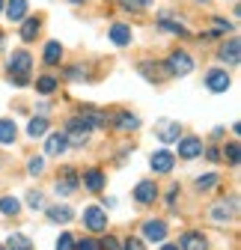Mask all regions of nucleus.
Instances as JSON below:
<instances>
[{"mask_svg":"<svg viewBox=\"0 0 241 250\" xmlns=\"http://www.w3.org/2000/svg\"><path fill=\"white\" fill-rule=\"evenodd\" d=\"M6 72H9L12 86H18V89L27 86L30 83V72H33V57H30V51H24V48L12 51L9 60H6Z\"/></svg>","mask_w":241,"mask_h":250,"instance_id":"f257e3e1","label":"nucleus"},{"mask_svg":"<svg viewBox=\"0 0 241 250\" xmlns=\"http://www.w3.org/2000/svg\"><path fill=\"white\" fill-rule=\"evenodd\" d=\"M194 72V57L188 51H173L167 60H164V75L167 78H185Z\"/></svg>","mask_w":241,"mask_h":250,"instance_id":"f03ea898","label":"nucleus"},{"mask_svg":"<svg viewBox=\"0 0 241 250\" xmlns=\"http://www.w3.org/2000/svg\"><path fill=\"white\" fill-rule=\"evenodd\" d=\"M179 143V152H173V155H179V158H185V161H194V158H200L202 155V137H197V134H185V137H179L176 140Z\"/></svg>","mask_w":241,"mask_h":250,"instance_id":"7ed1b4c3","label":"nucleus"},{"mask_svg":"<svg viewBox=\"0 0 241 250\" xmlns=\"http://www.w3.org/2000/svg\"><path fill=\"white\" fill-rule=\"evenodd\" d=\"M83 227L89 232H107V214L101 206H86L83 208Z\"/></svg>","mask_w":241,"mask_h":250,"instance_id":"20e7f679","label":"nucleus"},{"mask_svg":"<svg viewBox=\"0 0 241 250\" xmlns=\"http://www.w3.org/2000/svg\"><path fill=\"white\" fill-rule=\"evenodd\" d=\"M202 81H205V89L208 92H226L232 86V78H229L226 69H208Z\"/></svg>","mask_w":241,"mask_h":250,"instance_id":"39448f33","label":"nucleus"},{"mask_svg":"<svg viewBox=\"0 0 241 250\" xmlns=\"http://www.w3.org/2000/svg\"><path fill=\"white\" fill-rule=\"evenodd\" d=\"M155 200H158V185H155V179H143V182L134 185V203L137 206H152Z\"/></svg>","mask_w":241,"mask_h":250,"instance_id":"423d86ee","label":"nucleus"},{"mask_svg":"<svg viewBox=\"0 0 241 250\" xmlns=\"http://www.w3.org/2000/svg\"><path fill=\"white\" fill-rule=\"evenodd\" d=\"M149 167H152V173H158V176H167L176 167V155L170 149H158V152H152V158H149Z\"/></svg>","mask_w":241,"mask_h":250,"instance_id":"0eeeda50","label":"nucleus"},{"mask_svg":"<svg viewBox=\"0 0 241 250\" xmlns=\"http://www.w3.org/2000/svg\"><path fill=\"white\" fill-rule=\"evenodd\" d=\"M78 188H80L78 170H75V167H63V173H60V182L54 185V191H57L60 197H69L72 191H78Z\"/></svg>","mask_w":241,"mask_h":250,"instance_id":"6e6552de","label":"nucleus"},{"mask_svg":"<svg viewBox=\"0 0 241 250\" xmlns=\"http://www.w3.org/2000/svg\"><path fill=\"white\" fill-rule=\"evenodd\" d=\"M158 30L173 33V36H179V39H191V30L179 21V18H173V12H161V15H158Z\"/></svg>","mask_w":241,"mask_h":250,"instance_id":"1a4fd4ad","label":"nucleus"},{"mask_svg":"<svg viewBox=\"0 0 241 250\" xmlns=\"http://www.w3.org/2000/svg\"><path fill=\"white\" fill-rule=\"evenodd\" d=\"M155 134H158L161 143H176L179 137H182V122L179 119H161L155 125Z\"/></svg>","mask_w":241,"mask_h":250,"instance_id":"9d476101","label":"nucleus"},{"mask_svg":"<svg viewBox=\"0 0 241 250\" xmlns=\"http://www.w3.org/2000/svg\"><path fill=\"white\" fill-rule=\"evenodd\" d=\"M218 60H223L226 66H238V62H241V39H238V36H229V39L221 45Z\"/></svg>","mask_w":241,"mask_h":250,"instance_id":"9b49d317","label":"nucleus"},{"mask_svg":"<svg viewBox=\"0 0 241 250\" xmlns=\"http://www.w3.org/2000/svg\"><path fill=\"white\" fill-rule=\"evenodd\" d=\"M104 170H99V167H89V170H83L80 173V185L86 188L89 194H99V191H104Z\"/></svg>","mask_w":241,"mask_h":250,"instance_id":"f8f14e48","label":"nucleus"},{"mask_svg":"<svg viewBox=\"0 0 241 250\" xmlns=\"http://www.w3.org/2000/svg\"><path fill=\"white\" fill-rule=\"evenodd\" d=\"M107 36H110V42H113L116 48H128V45L134 42V33H131V27H128V24H122V21H116V24H110V30H107Z\"/></svg>","mask_w":241,"mask_h":250,"instance_id":"ddd939ff","label":"nucleus"},{"mask_svg":"<svg viewBox=\"0 0 241 250\" xmlns=\"http://www.w3.org/2000/svg\"><path fill=\"white\" fill-rule=\"evenodd\" d=\"M78 113H80L89 125H93V128H101V125H107V122H110V116H107L104 110H99L96 104H80V107H78Z\"/></svg>","mask_w":241,"mask_h":250,"instance_id":"4468645a","label":"nucleus"},{"mask_svg":"<svg viewBox=\"0 0 241 250\" xmlns=\"http://www.w3.org/2000/svg\"><path fill=\"white\" fill-rule=\"evenodd\" d=\"M3 9H6V18L12 24H21L27 18V12H30V3H27V0H6Z\"/></svg>","mask_w":241,"mask_h":250,"instance_id":"2eb2a0df","label":"nucleus"},{"mask_svg":"<svg viewBox=\"0 0 241 250\" xmlns=\"http://www.w3.org/2000/svg\"><path fill=\"white\" fill-rule=\"evenodd\" d=\"M66 149H69V140H66L63 131H54V134L45 140V155H51V158H60Z\"/></svg>","mask_w":241,"mask_h":250,"instance_id":"dca6fc26","label":"nucleus"},{"mask_svg":"<svg viewBox=\"0 0 241 250\" xmlns=\"http://www.w3.org/2000/svg\"><path fill=\"white\" fill-rule=\"evenodd\" d=\"M89 131H96V128H93V125H89L80 113H75V116L66 119V131H63V134H86V137H89Z\"/></svg>","mask_w":241,"mask_h":250,"instance_id":"f3484780","label":"nucleus"},{"mask_svg":"<svg viewBox=\"0 0 241 250\" xmlns=\"http://www.w3.org/2000/svg\"><path fill=\"white\" fill-rule=\"evenodd\" d=\"M39 30H42V21H39L36 15H27V18L21 21V39H24V42H36Z\"/></svg>","mask_w":241,"mask_h":250,"instance_id":"a211bd4d","label":"nucleus"},{"mask_svg":"<svg viewBox=\"0 0 241 250\" xmlns=\"http://www.w3.org/2000/svg\"><path fill=\"white\" fill-rule=\"evenodd\" d=\"M110 122L116 125V131H134V128H140V119L134 113H128V110H119Z\"/></svg>","mask_w":241,"mask_h":250,"instance_id":"6ab92c4d","label":"nucleus"},{"mask_svg":"<svg viewBox=\"0 0 241 250\" xmlns=\"http://www.w3.org/2000/svg\"><path fill=\"white\" fill-rule=\"evenodd\" d=\"M143 235H146V241H164L167 238V224L164 221H146Z\"/></svg>","mask_w":241,"mask_h":250,"instance_id":"aec40b11","label":"nucleus"},{"mask_svg":"<svg viewBox=\"0 0 241 250\" xmlns=\"http://www.w3.org/2000/svg\"><path fill=\"white\" fill-rule=\"evenodd\" d=\"M42 60H45V66H60V62H63V45H60L57 39L48 42L45 51H42Z\"/></svg>","mask_w":241,"mask_h":250,"instance_id":"412c9836","label":"nucleus"},{"mask_svg":"<svg viewBox=\"0 0 241 250\" xmlns=\"http://www.w3.org/2000/svg\"><path fill=\"white\" fill-rule=\"evenodd\" d=\"M179 250H208V241L202 232H185L182 235V247Z\"/></svg>","mask_w":241,"mask_h":250,"instance_id":"4be33fe9","label":"nucleus"},{"mask_svg":"<svg viewBox=\"0 0 241 250\" xmlns=\"http://www.w3.org/2000/svg\"><path fill=\"white\" fill-rule=\"evenodd\" d=\"M18 137V125L12 119H0V146H12Z\"/></svg>","mask_w":241,"mask_h":250,"instance_id":"5701e85b","label":"nucleus"},{"mask_svg":"<svg viewBox=\"0 0 241 250\" xmlns=\"http://www.w3.org/2000/svg\"><path fill=\"white\" fill-rule=\"evenodd\" d=\"M72 217H75V211L69 206H51L48 208V221H54V224H69Z\"/></svg>","mask_w":241,"mask_h":250,"instance_id":"b1692460","label":"nucleus"},{"mask_svg":"<svg viewBox=\"0 0 241 250\" xmlns=\"http://www.w3.org/2000/svg\"><path fill=\"white\" fill-rule=\"evenodd\" d=\"M45 131H48V116H33V119H30L27 122V134L30 137H45Z\"/></svg>","mask_w":241,"mask_h":250,"instance_id":"393cba45","label":"nucleus"},{"mask_svg":"<svg viewBox=\"0 0 241 250\" xmlns=\"http://www.w3.org/2000/svg\"><path fill=\"white\" fill-rule=\"evenodd\" d=\"M3 247H6V250H33V241H30L27 235H21V232H12Z\"/></svg>","mask_w":241,"mask_h":250,"instance_id":"a878e982","label":"nucleus"},{"mask_svg":"<svg viewBox=\"0 0 241 250\" xmlns=\"http://www.w3.org/2000/svg\"><path fill=\"white\" fill-rule=\"evenodd\" d=\"M57 86H60V78H54V75H42V78H36V92H42V96H51Z\"/></svg>","mask_w":241,"mask_h":250,"instance_id":"bb28decb","label":"nucleus"},{"mask_svg":"<svg viewBox=\"0 0 241 250\" xmlns=\"http://www.w3.org/2000/svg\"><path fill=\"white\" fill-rule=\"evenodd\" d=\"M119 3V9L122 12H143V9H149L155 3V0H116Z\"/></svg>","mask_w":241,"mask_h":250,"instance_id":"cd10ccee","label":"nucleus"},{"mask_svg":"<svg viewBox=\"0 0 241 250\" xmlns=\"http://www.w3.org/2000/svg\"><path fill=\"white\" fill-rule=\"evenodd\" d=\"M232 214H235V200H229V206H226V200H223V203H218V206L212 208V217H215V221H229Z\"/></svg>","mask_w":241,"mask_h":250,"instance_id":"c85d7f7f","label":"nucleus"},{"mask_svg":"<svg viewBox=\"0 0 241 250\" xmlns=\"http://www.w3.org/2000/svg\"><path fill=\"white\" fill-rule=\"evenodd\" d=\"M221 158H223V161H229V164H238V158H241L238 140H232V143H226V146L221 149Z\"/></svg>","mask_w":241,"mask_h":250,"instance_id":"c756f323","label":"nucleus"},{"mask_svg":"<svg viewBox=\"0 0 241 250\" xmlns=\"http://www.w3.org/2000/svg\"><path fill=\"white\" fill-rule=\"evenodd\" d=\"M218 182H221L218 173H202V176H197V191H212Z\"/></svg>","mask_w":241,"mask_h":250,"instance_id":"7c9ffc66","label":"nucleus"},{"mask_svg":"<svg viewBox=\"0 0 241 250\" xmlns=\"http://www.w3.org/2000/svg\"><path fill=\"white\" fill-rule=\"evenodd\" d=\"M0 211L15 217V214L21 211V200H18V197H0Z\"/></svg>","mask_w":241,"mask_h":250,"instance_id":"2f4dec72","label":"nucleus"},{"mask_svg":"<svg viewBox=\"0 0 241 250\" xmlns=\"http://www.w3.org/2000/svg\"><path fill=\"white\" fill-rule=\"evenodd\" d=\"M212 24H215V30H212L215 36H226L229 30H232V24H229L226 18H212Z\"/></svg>","mask_w":241,"mask_h":250,"instance_id":"473e14b6","label":"nucleus"},{"mask_svg":"<svg viewBox=\"0 0 241 250\" xmlns=\"http://www.w3.org/2000/svg\"><path fill=\"white\" fill-rule=\"evenodd\" d=\"M27 206L33 208V211H39V208L45 206V197H42L39 191H30V194H27Z\"/></svg>","mask_w":241,"mask_h":250,"instance_id":"72a5a7b5","label":"nucleus"},{"mask_svg":"<svg viewBox=\"0 0 241 250\" xmlns=\"http://www.w3.org/2000/svg\"><path fill=\"white\" fill-rule=\"evenodd\" d=\"M57 250H75V238H72L69 232H60V238H57Z\"/></svg>","mask_w":241,"mask_h":250,"instance_id":"f704fd0d","label":"nucleus"},{"mask_svg":"<svg viewBox=\"0 0 241 250\" xmlns=\"http://www.w3.org/2000/svg\"><path fill=\"white\" fill-rule=\"evenodd\" d=\"M27 170H30V176H39L45 170V158H30L27 161Z\"/></svg>","mask_w":241,"mask_h":250,"instance_id":"c9c22d12","label":"nucleus"},{"mask_svg":"<svg viewBox=\"0 0 241 250\" xmlns=\"http://www.w3.org/2000/svg\"><path fill=\"white\" fill-rule=\"evenodd\" d=\"M75 250H101V247L93 238H80V241H75Z\"/></svg>","mask_w":241,"mask_h":250,"instance_id":"e433bc0d","label":"nucleus"},{"mask_svg":"<svg viewBox=\"0 0 241 250\" xmlns=\"http://www.w3.org/2000/svg\"><path fill=\"white\" fill-rule=\"evenodd\" d=\"M119 247H122V250H146L140 238H125V244H119Z\"/></svg>","mask_w":241,"mask_h":250,"instance_id":"4c0bfd02","label":"nucleus"},{"mask_svg":"<svg viewBox=\"0 0 241 250\" xmlns=\"http://www.w3.org/2000/svg\"><path fill=\"white\" fill-rule=\"evenodd\" d=\"M99 247H101V250H119V241H116V238H110V235H107V238H104V241H101V244H99Z\"/></svg>","mask_w":241,"mask_h":250,"instance_id":"58836bf2","label":"nucleus"},{"mask_svg":"<svg viewBox=\"0 0 241 250\" xmlns=\"http://www.w3.org/2000/svg\"><path fill=\"white\" fill-rule=\"evenodd\" d=\"M202 152H205V158L212 161V164H215V161H221V149H215V146H212V149H202Z\"/></svg>","mask_w":241,"mask_h":250,"instance_id":"ea45409f","label":"nucleus"},{"mask_svg":"<svg viewBox=\"0 0 241 250\" xmlns=\"http://www.w3.org/2000/svg\"><path fill=\"white\" fill-rule=\"evenodd\" d=\"M176 194H179V185H173V188H170V194H167V206H170V208L176 206Z\"/></svg>","mask_w":241,"mask_h":250,"instance_id":"a19ab883","label":"nucleus"},{"mask_svg":"<svg viewBox=\"0 0 241 250\" xmlns=\"http://www.w3.org/2000/svg\"><path fill=\"white\" fill-rule=\"evenodd\" d=\"M223 137V128H212V140H221Z\"/></svg>","mask_w":241,"mask_h":250,"instance_id":"79ce46f5","label":"nucleus"},{"mask_svg":"<svg viewBox=\"0 0 241 250\" xmlns=\"http://www.w3.org/2000/svg\"><path fill=\"white\" fill-rule=\"evenodd\" d=\"M69 3H72V6H83V3H86V0H69Z\"/></svg>","mask_w":241,"mask_h":250,"instance_id":"37998d69","label":"nucleus"},{"mask_svg":"<svg viewBox=\"0 0 241 250\" xmlns=\"http://www.w3.org/2000/svg\"><path fill=\"white\" fill-rule=\"evenodd\" d=\"M161 250H179V247H176V244H164Z\"/></svg>","mask_w":241,"mask_h":250,"instance_id":"c03bdc74","label":"nucleus"},{"mask_svg":"<svg viewBox=\"0 0 241 250\" xmlns=\"http://www.w3.org/2000/svg\"><path fill=\"white\" fill-rule=\"evenodd\" d=\"M0 51H3V33H0Z\"/></svg>","mask_w":241,"mask_h":250,"instance_id":"a18cd8bd","label":"nucleus"},{"mask_svg":"<svg viewBox=\"0 0 241 250\" xmlns=\"http://www.w3.org/2000/svg\"><path fill=\"white\" fill-rule=\"evenodd\" d=\"M3 3H6V0H0V12H3Z\"/></svg>","mask_w":241,"mask_h":250,"instance_id":"49530a36","label":"nucleus"},{"mask_svg":"<svg viewBox=\"0 0 241 250\" xmlns=\"http://www.w3.org/2000/svg\"><path fill=\"white\" fill-rule=\"evenodd\" d=\"M194 3H208V0H194Z\"/></svg>","mask_w":241,"mask_h":250,"instance_id":"de8ad7c7","label":"nucleus"},{"mask_svg":"<svg viewBox=\"0 0 241 250\" xmlns=\"http://www.w3.org/2000/svg\"><path fill=\"white\" fill-rule=\"evenodd\" d=\"M0 250H6V247H3V244H0Z\"/></svg>","mask_w":241,"mask_h":250,"instance_id":"09e8293b","label":"nucleus"}]
</instances>
